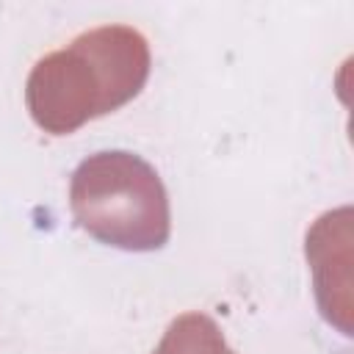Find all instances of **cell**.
<instances>
[{
	"label": "cell",
	"instance_id": "obj_1",
	"mask_svg": "<svg viewBox=\"0 0 354 354\" xmlns=\"http://www.w3.org/2000/svg\"><path fill=\"white\" fill-rule=\"evenodd\" d=\"M147 77V39L130 25H102L39 58L25 83V102L44 133L69 136L130 102Z\"/></svg>",
	"mask_w": 354,
	"mask_h": 354
},
{
	"label": "cell",
	"instance_id": "obj_2",
	"mask_svg": "<svg viewBox=\"0 0 354 354\" xmlns=\"http://www.w3.org/2000/svg\"><path fill=\"white\" fill-rule=\"evenodd\" d=\"M69 207L80 230L127 252H155L171 232L160 174L124 149L88 155L75 169Z\"/></svg>",
	"mask_w": 354,
	"mask_h": 354
},
{
	"label": "cell",
	"instance_id": "obj_3",
	"mask_svg": "<svg viewBox=\"0 0 354 354\" xmlns=\"http://www.w3.org/2000/svg\"><path fill=\"white\" fill-rule=\"evenodd\" d=\"M152 354H235L216 321L205 313H183L174 318Z\"/></svg>",
	"mask_w": 354,
	"mask_h": 354
}]
</instances>
